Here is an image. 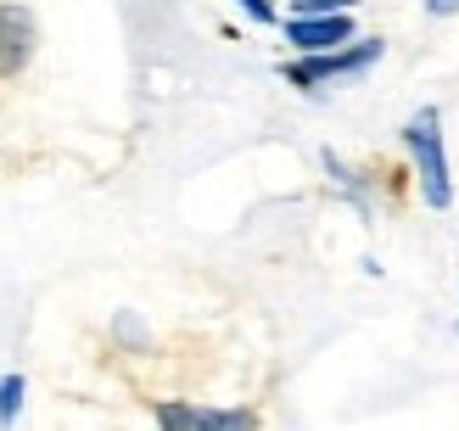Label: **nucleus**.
<instances>
[{"instance_id":"obj_4","label":"nucleus","mask_w":459,"mask_h":431,"mask_svg":"<svg viewBox=\"0 0 459 431\" xmlns=\"http://www.w3.org/2000/svg\"><path fill=\"white\" fill-rule=\"evenodd\" d=\"M39 51V22L29 6H17V0H6L0 6V79H17L22 67L34 62Z\"/></svg>"},{"instance_id":"obj_6","label":"nucleus","mask_w":459,"mask_h":431,"mask_svg":"<svg viewBox=\"0 0 459 431\" xmlns=\"http://www.w3.org/2000/svg\"><path fill=\"white\" fill-rule=\"evenodd\" d=\"M22 409V375H6L0 381V426H12Z\"/></svg>"},{"instance_id":"obj_3","label":"nucleus","mask_w":459,"mask_h":431,"mask_svg":"<svg viewBox=\"0 0 459 431\" xmlns=\"http://www.w3.org/2000/svg\"><path fill=\"white\" fill-rule=\"evenodd\" d=\"M157 431H258V409H202V403H157Z\"/></svg>"},{"instance_id":"obj_5","label":"nucleus","mask_w":459,"mask_h":431,"mask_svg":"<svg viewBox=\"0 0 459 431\" xmlns=\"http://www.w3.org/2000/svg\"><path fill=\"white\" fill-rule=\"evenodd\" d=\"M286 45H297V56H308V51H336V45H353V12L286 17Z\"/></svg>"},{"instance_id":"obj_8","label":"nucleus","mask_w":459,"mask_h":431,"mask_svg":"<svg viewBox=\"0 0 459 431\" xmlns=\"http://www.w3.org/2000/svg\"><path fill=\"white\" fill-rule=\"evenodd\" d=\"M241 12H247L252 22H274V6H269V0H241Z\"/></svg>"},{"instance_id":"obj_1","label":"nucleus","mask_w":459,"mask_h":431,"mask_svg":"<svg viewBox=\"0 0 459 431\" xmlns=\"http://www.w3.org/2000/svg\"><path fill=\"white\" fill-rule=\"evenodd\" d=\"M403 146L415 157V174H420V196L431 208H448L454 202V179H448V151H443V112L437 107H420L415 118L403 124Z\"/></svg>"},{"instance_id":"obj_7","label":"nucleus","mask_w":459,"mask_h":431,"mask_svg":"<svg viewBox=\"0 0 459 431\" xmlns=\"http://www.w3.org/2000/svg\"><path fill=\"white\" fill-rule=\"evenodd\" d=\"M291 17H325V12H353L359 0H286Z\"/></svg>"},{"instance_id":"obj_9","label":"nucleus","mask_w":459,"mask_h":431,"mask_svg":"<svg viewBox=\"0 0 459 431\" xmlns=\"http://www.w3.org/2000/svg\"><path fill=\"white\" fill-rule=\"evenodd\" d=\"M426 6H431V12H443V17H448V12L459 6V0H426Z\"/></svg>"},{"instance_id":"obj_2","label":"nucleus","mask_w":459,"mask_h":431,"mask_svg":"<svg viewBox=\"0 0 459 431\" xmlns=\"http://www.w3.org/2000/svg\"><path fill=\"white\" fill-rule=\"evenodd\" d=\"M376 56H381V39H353V45H336V51H308V56L281 62V79L297 84V90H319V84H331V79L364 73Z\"/></svg>"}]
</instances>
